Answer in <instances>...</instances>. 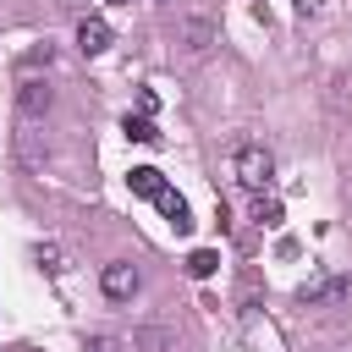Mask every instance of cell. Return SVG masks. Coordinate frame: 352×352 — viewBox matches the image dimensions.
I'll return each instance as SVG.
<instances>
[{
  "instance_id": "6da1fadb",
  "label": "cell",
  "mask_w": 352,
  "mask_h": 352,
  "mask_svg": "<svg viewBox=\"0 0 352 352\" xmlns=\"http://www.w3.org/2000/svg\"><path fill=\"white\" fill-rule=\"evenodd\" d=\"M231 176H236V187H248L253 198L275 182V154L264 148V143H236L231 148Z\"/></svg>"
},
{
  "instance_id": "7a4b0ae2",
  "label": "cell",
  "mask_w": 352,
  "mask_h": 352,
  "mask_svg": "<svg viewBox=\"0 0 352 352\" xmlns=\"http://www.w3.org/2000/svg\"><path fill=\"white\" fill-rule=\"evenodd\" d=\"M138 286H143V275H138V264H132V258H116V264H104V270H99V292H104L110 302H126Z\"/></svg>"
},
{
  "instance_id": "3957f363",
  "label": "cell",
  "mask_w": 352,
  "mask_h": 352,
  "mask_svg": "<svg viewBox=\"0 0 352 352\" xmlns=\"http://www.w3.org/2000/svg\"><path fill=\"white\" fill-rule=\"evenodd\" d=\"M176 44H182L187 55H209V50L220 44V28H214L209 16H187V22H176Z\"/></svg>"
},
{
  "instance_id": "277c9868",
  "label": "cell",
  "mask_w": 352,
  "mask_h": 352,
  "mask_svg": "<svg viewBox=\"0 0 352 352\" xmlns=\"http://www.w3.org/2000/svg\"><path fill=\"white\" fill-rule=\"evenodd\" d=\"M110 44H116V33H110V22H104V16H82V22H77V50H82L88 60H94V55H104Z\"/></svg>"
},
{
  "instance_id": "5b68a950",
  "label": "cell",
  "mask_w": 352,
  "mask_h": 352,
  "mask_svg": "<svg viewBox=\"0 0 352 352\" xmlns=\"http://www.w3.org/2000/svg\"><path fill=\"white\" fill-rule=\"evenodd\" d=\"M50 104H55L50 82H38V77H22V88H16V110H22V121H38Z\"/></svg>"
},
{
  "instance_id": "8992f818",
  "label": "cell",
  "mask_w": 352,
  "mask_h": 352,
  "mask_svg": "<svg viewBox=\"0 0 352 352\" xmlns=\"http://www.w3.org/2000/svg\"><path fill=\"white\" fill-rule=\"evenodd\" d=\"M154 204H160V214H165V226H170L176 236H187V231H192V209H187V198H182L176 187H160V198H154Z\"/></svg>"
},
{
  "instance_id": "52a82bcc",
  "label": "cell",
  "mask_w": 352,
  "mask_h": 352,
  "mask_svg": "<svg viewBox=\"0 0 352 352\" xmlns=\"http://www.w3.org/2000/svg\"><path fill=\"white\" fill-rule=\"evenodd\" d=\"M126 187H132L138 198H160V187H165V170H154V165H132V170H126Z\"/></svg>"
},
{
  "instance_id": "ba28073f",
  "label": "cell",
  "mask_w": 352,
  "mask_h": 352,
  "mask_svg": "<svg viewBox=\"0 0 352 352\" xmlns=\"http://www.w3.org/2000/svg\"><path fill=\"white\" fill-rule=\"evenodd\" d=\"M121 132H126V143H148V148L160 143V126H154V116H132V110H126V116H121Z\"/></svg>"
},
{
  "instance_id": "9c48e42d",
  "label": "cell",
  "mask_w": 352,
  "mask_h": 352,
  "mask_svg": "<svg viewBox=\"0 0 352 352\" xmlns=\"http://www.w3.org/2000/svg\"><path fill=\"white\" fill-rule=\"evenodd\" d=\"M214 270H220V253H214V248H192V253H187V275H192V280H209Z\"/></svg>"
},
{
  "instance_id": "30bf717a",
  "label": "cell",
  "mask_w": 352,
  "mask_h": 352,
  "mask_svg": "<svg viewBox=\"0 0 352 352\" xmlns=\"http://www.w3.org/2000/svg\"><path fill=\"white\" fill-rule=\"evenodd\" d=\"M132 346H138V352H165V346H170V330H165V324H148V330H132Z\"/></svg>"
},
{
  "instance_id": "8fae6325",
  "label": "cell",
  "mask_w": 352,
  "mask_h": 352,
  "mask_svg": "<svg viewBox=\"0 0 352 352\" xmlns=\"http://www.w3.org/2000/svg\"><path fill=\"white\" fill-rule=\"evenodd\" d=\"M253 220H258L264 231H275V226H280V198H264V192H258V198H253Z\"/></svg>"
},
{
  "instance_id": "7c38bea8",
  "label": "cell",
  "mask_w": 352,
  "mask_h": 352,
  "mask_svg": "<svg viewBox=\"0 0 352 352\" xmlns=\"http://www.w3.org/2000/svg\"><path fill=\"white\" fill-rule=\"evenodd\" d=\"M33 264H38V270H50V275H60V270H66V258H60V248H44V242L33 248Z\"/></svg>"
},
{
  "instance_id": "4fadbf2b",
  "label": "cell",
  "mask_w": 352,
  "mask_h": 352,
  "mask_svg": "<svg viewBox=\"0 0 352 352\" xmlns=\"http://www.w3.org/2000/svg\"><path fill=\"white\" fill-rule=\"evenodd\" d=\"M154 110H160V94L143 88V94H138V116H154Z\"/></svg>"
},
{
  "instance_id": "5bb4252c",
  "label": "cell",
  "mask_w": 352,
  "mask_h": 352,
  "mask_svg": "<svg viewBox=\"0 0 352 352\" xmlns=\"http://www.w3.org/2000/svg\"><path fill=\"white\" fill-rule=\"evenodd\" d=\"M292 6H297V16H319L330 0H292Z\"/></svg>"
},
{
  "instance_id": "9a60e30c",
  "label": "cell",
  "mask_w": 352,
  "mask_h": 352,
  "mask_svg": "<svg viewBox=\"0 0 352 352\" xmlns=\"http://www.w3.org/2000/svg\"><path fill=\"white\" fill-rule=\"evenodd\" d=\"M88 352H110V341H104V336H94V341H88Z\"/></svg>"
},
{
  "instance_id": "2e32d148",
  "label": "cell",
  "mask_w": 352,
  "mask_h": 352,
  "mask_svg": "<svg viewBox=\"0 0 352 352\" xmlns=\"http://www.w3.org/2000/svg\"><path fill=\"white\" fill-rule=\"evenodd\" d=\"M104 6H132V0H104Z\"/></svg>"
}]
</instances>
